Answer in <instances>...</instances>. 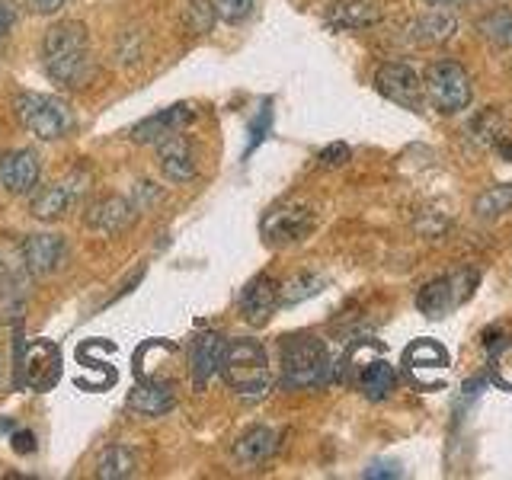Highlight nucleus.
<instances>
[{
    "mask_svg": "<svg viewBox=\"0 0 512 480\" xmlns=\"http://www.w3.org/2000/svg\"><path fill=\"white\" fill-rule=\"evenodd\" d=\"M42 68L58 87L77 90L93 77L90 32L80 20L55 23L42 39Z\"/></svg>",
    "mask_w": 512,
    "mask_h": 480,
    "instance_id": "nucleus-1",
    "label": "nucleus"
},
{
    "mask_svg": "<svg viewBox=\"0 0 512 480\" xmlns=\"http://www.w3.org/2000/svg\"><path fill=\"white\" fill-rule=\"evenodd\" d=\"M218 372L224 384L244 400H260L272 388V372H269V356L263 343L256 340H228L221 352Z\"/></svg>",
    "mask_w": 512,
    "mask_h": 480,
    "instance_id": "nucleus-2",
    "label": "nucleus"
},
{
    "mask_svg": "<svg viewBox=\"0 0 512 480\" xmlns=\"http://www.w3.org/2000/svg\"><path fill=\"white\" fill-rule=\"evenodd\" d=\"M279 359H282V388L288 391H311L330 384L333 362L324 340H317V336L308 333L285 336L279 346Z\"/></svg>",
    "mask_w": 512,
    "mask_h": 480,
    "instance_id": "nucleus-3",
    "label": "nucleus"
},
{
    "mask_svg": "<svg viewBox=\"0 0 512 480\" xmlns=\"http://www.w3.org/2000/svg\"><path fill=\"white\" fill-rule=\"evenodd\" d=\"M16 119L23 122L29 135H36L39 141H58L74 128V112L61 96L48 93H20L16 96Z\"/></svg>",
    "mask_w": 512,
    "mask_h": 480,
    "instance_id": "nucleus-4",
    "label": "nucleus"
},
{
    "mask_svg": "<svg viewBox=\"0 0 512 480\" xmlns=\"http://www.w3.org/2000/svg\"><path fill=\"white\" fill-rule=\"evenodd\" d=\"M477 282H480V276L474 269H461V272H452V276H442L436 282H426L420 288V295H416V308H420V314H426L429 320H442L474 295Z\"/></svg>",
    "mask_w": 512,
    "mask_h": 480,
    "instance_id": "nucleus-5",
    "label": "nucleus"
},
{
    "mask_svg": "<svg viewBox=\"0 0 512 480\" xmlns=\"http://www.w3.org/2000/svg\"><path fill=\"white\" fill-rule=\"evenodd\" d=\"M317 228L314 208L304 202H282L272 205L260 221V234L269 247H292Z\"/></svg>",
    "mask_w": 512,
    "mask_h": 480,
    "instance_id": "nucleus-6",
    "label": "nucleus"
},
{
    "mask_svg": "<svg viewBox=\"0 0 512 480\" xmlns=\"http://www.w3.org/2000/svg\"><path fill=\"white\" fill-rule=\"evenodd\" d=\"M426 93H429V103L436 106L445 116H455V112L468 109L471 103V77L468 71L461 68L455 61H439L432 64L426 71Z\"/></svg>",
    "mask_w": 512,
    "mask_h": 480,
    "instance_id": "nucleus-7",
    "label": "nucleus"
},
{
    "mask_svg": "<svg viewBox=\"0 0 512 480\" xmlns=\"http://www.w3.org/2000/svg\"><path fill=\"white\" fill-rule=\"evenodd\" d=\"M29 269L13 240H0V320H16L29 295Z\"/></svg>",
    "mask_w": 512,
    "mask_h": 480,
    "instance_id": "nucleus-8",
    "label": "nucleus"
},
{
    "mask_svg": "<svg viewBox=\"0 0 512 480\" xmlns=\"http://www.w3.org/2000/svg\"><path fill=\"white\" fill-rule=\"evenodd\" d=\"M20 253H23V263L29 269L32 279H45V276H55V272L64 266L68 260V244H64L61 234H29L23 244H20Z\"/></svg>",
    "mask_w": 512,
    "mask_h": 480,
    "instance_id": "nucleus-9",
    "label": "nucleus"
},
{
    "mask_svg": "<svg viewBox=\"0 0 512 480\" xmlns=\"http://www.w3.org/2000/svg\"><path fill=\"white\" fill-rule=\"evenodd\" d=\"M375 87L384 100H391L404 109L423 106V84L410 64H400V61L384 64V68H378V74H375Z\"/></svg>",
    "mask_w": 512,
    "mask_h": 480,
    "instance_id": "nucleus-10",
    "label": "nucleus"
},
{
    "mask_svg": "<svg viewBox=\"0 0 512 480\" xmlns=\"http://www.w3.org/2000/svg\"><path fill=\"white\" fill-rule=\"evenodd\" d=\"M237 308H240V317H244L250 327H266L279 308V282L272 276H266V272L253 276L244 292H240Z\"/></svg>",
    "mask_w": 512,
    "mask_h": 480,
    "instance_id": "nucleus-11",
    "label": "nucleus"
},
{
    "mask_svg": "<svg viewBox=\"0 0 512 480\" xmlns=\"http://www.w3.org/2000/svg\"><path fill=\"white\" fill-rule=\"evenodd\" d=\"M157 164H160V173H164L167 180L176 183V186L192 183V180H196V173H199L196 154H192L189 141L180 132H173V135L157 141Z\"/></svg>",
    "mask_w": 512,
    "mask_h": 480,
    "instance_id": "nucleus-12",
    "label": "nucleus"
},
{
    "mask_svg": "<svg viewBox=\"0 0 512 480\" xmlns=\"http://www.w3.org/2000/svg\"><path fill=\"white\" fill-rule=\"evenodd\" d=\"M138 218V205L125 196H103L90 205L87 212V228L100 231L106 237H116L122 231H128Z\"/></svg>",
    "mask_w": 512,
    "mask_h": 480,
    "instance_id": "nucleus-13",
    "label": "nucleus"
},
{
    "mask_svg": "<svg viewBox=\"0 0 512 480\" xmlns=\"http://www.w3.org/2000/svg\"><path fill=\"white\" fill-rule=\"evenodd\" d=\"M39 157L36 151L20 148V151H7L0 157V183L13 196H29L32 189L39 186Z\"/></svg>",
    "mask_w": 512,
    "mask_h": 480,
    "instance_id": "nucleus-14",
    "label": "nucleus"
},
{
    "mask_svg": "<svg viewBox=\"0 0 512 480\" xmlns=\"http://www.w3.org/2000/svg\"><path fill=\"white\" fill-rule=\"evenodd\" d=\"M189 122H192V109L186 103H173L170 109H160V112H154V116L132 125L128 138H132L135 144H157L160 138H167L173 132H183Z\"/></svg>",
    "mask_w": 512,
    "mask_h": 480,
    "instance_id": "nucleus-15",
    "label": "nucleus"
},
{
    "mask_svg": "<svg viewBox=\"0 0 512 480\" xmlns=\"http://www.w3.org/2000/svg\"><path fill=\"white\" fill-rule=\"evenodd\" d=\"M80 189H84V180H77V176H68V180H58L52 186H45L39 196L32 199V205H29L32 218H39V221H58L77 202Z\"/></svg>",
    "mask_w": 512,
    "mask_h": 480,
    "instance_id": "nucleus-16",
    "label": "nucleus"
},
{
    "mask_svg": "<svg viewBox=\"0 0 512 480\" xmlns=\"http://www.w3.org/2000/svg\"><path fill=\"white\" fill-rule=\"evenodd\" d=\"M279 448L276 429L269 426H250L247 432H240V439L234 442V461L240 468H260L272 458V452Z\"/></svg>",
    "mask_w": 512,
    "mask_h": 480,
    "instance_id": "nucleus-17",
    "label": "nucleus"
},
{
    "mask_svg": "<svg viewBox=\"0 0 512 480\" xmlns=\"http://www.w3.org/2000/svg\"><path fill=\"white\" fill-rule=\"evenodd\" d=\"M58 365H61V356L52 343H42L32 352H26L23 359V388H36V391H45L52 388L55 378H58Z\"/></svg>",
    "mask_w": 512,
    "mask_h": 480,
    "instance_id": "nucleus-18",
    "label": "nucleus"
},
{
    "mask_svg": "<svg viewBox=\"0 0 512 480\" xmlns=\"http://www.w3.org/2000/svg\"><path fill=\"white\" fill-rule=\"evenodd\" d=\"M221 352H224V340L218 333H199L192 340V381L196 388H205L212 375H218V365H221Z\"/></svg>",
    "mask_w": 512,
    "mask_h": 480,
    "instance_id": "nucleus-19",
    "label": "nucleus"
},
{
    "mask_svg": "<svg viewBox=\"0 0 512 480\" xmlns=\"http://www.w3.org/2000/svg\"><path fill=\"white\" fill-rule=\"evenodd\" d=\"M381 20L378 7L372 0H333L327 10V26L330 29H368Z\"/></svg>",
    "mask_w": 512,
    "mask_h": 480,
    "instance_id": "nucleus-20",
    "label": "nucleus"
},
{
    "mask_svg": "<svg viewBox=\"0 0 512 480\" xmlns=\"http://www.w3.org/2000/svg\"><path fill=\"white\" fill-rule=\"evenodd\" d=\"M176 407V397L173 388L164 381H144L138 388L128 394V410L138 413V416H164Z\"/></svg>",
    "mask_w": 512,
    "mask_h": 480,
    "instance_id": "nucleus-21",
    "label": "nucleus"
},
{
    "mask_svg": "<svg viewBox=\"0 0 512 480\" xmlns=\"http://www.w3.org/2000/svg\"><path fill=\"white\" fill-rule=\"evenodd\" d=\"M455 29H458V23H455V16H452V13L442 10V7H432L429 13L420 16V20H413L410 36H413L416 42L432 45V42L452 39V32H455Z\"/></svg>",
    "mask_w": 512,
    "mask_h": 480,
    "instance_id": "nucleus-22",
    "label": "nucleus"
},
{
    "mask_svg": "<svg viewBox=\"0 0 512 480\" xmlns=\"http://www.w3.org/2000/svg\"><path fill=\"white\" fill-rule=\"evenodd\" d=\"M394 384H397V375H394V368L384 362V359H372V362L362 365L359 388H362V394L368 400H384V397L394 391Z\"/></svg>",
    "mask_w": 512,
    "mask_h": 480,
    "instance_id": "nucleus-23",
    "label": "nucleus"
},
{
    "mask_svg": "<svg viewBox=\"0 0 512 480\" xmlns=\"http://www.w3.org/2000/svg\"><path fill=\"white\" fill-rule=\"evenodd\" d=\"M138 468V458L128 445H109L96 461V477L100 480H125Z\"/></svg>",
    "mask_w": 512,
    "mask_h": 480,
    "instance_id": "nucleus-24",
    "label": "nucleus"
},
{
    "mask_svg": "<svg viewBox=\"0 0 512 480\" xmlns=\"http://www.w3.org/2000/svg\"><path fill=\"white\" fill-rule=\"evenodd\" d=\"M324 285H327V279L317 276V272H301V276L279 285V304L282 308H292V304H298V301H308V298L320 295V288Z\"/></svg>",
    "mask_w": 512,
    "mask_h": 480,
    "instance_id": "nucleus-25",
    "label": "nucleus"
},
{
    "mask_svg": "<svg viewBox=\"0 0 512 480\" xmlns=\"http://www.w3.org/2000/svg\"><path fill=\"white\" fill-rule=\"evenodd\" d=\"M180 20H183V29L192 32V36H205V32L215 29L218 13L212 0H183Z\"/></svg>",
    "mask_w": 512,
    "mask_h": 480,
    "instance_id": "nucleus-26",
    "label": "nucleus"
},
{
    "mask_svg": "<svg viewBox=\"0 0 512 480\" xmlns=\"http://www.w3.org/2000/svg\"><path fill=\"white\" fill-rule=\"evenodd\" d=\"M404 362L410 372H426V368H445L448 365V352L439 346V343H432V340H420V343H413L407 352H404Z\"/></svg>",
    "mask_w": 512,
    "mask_h": 480,
    "instance_id": "nucleus-27",
    "label": "nucleus"
},
{
    "mask_svg": "<svg viewBox=\"0 0 512 480\" xmlns=\"http://www.w3.org/2000/svg\"><path fill=\"white\" fill-rule=\"evenodd\" d=\"M506 212H512V183L480 192L477 202H474V215L477 218H500Z\"/></svg>",
    "mask_w": 512,
    "mask_h": 480,
    "instance_id": "nucleus-28",
    "label": "nucleus"
},
{
    "mask_svg": "<svg viewBox=\"0 0 512 480\" xmlns=\"http://www.w3.org/2000/svg\"><path fill=\"white\" fill-rule=\"evenodd\" d=\"M247 148H244V160L260 148V144L272 135V103L269 100H263V106H260V112L250 119V125H247Z\"/></svg>",
    "mask_w": 512,
    "mask_h": 480,
    "instance_id": "nucleus-29",
    "label": "nucleus"
},
{
    "mask_svg": "<svg viewBox=\"0 0 512 480\" xmlns=\"http://www.w3.org/2000/svg\"><path fill=\"white\" fill-rule=\"evenodd\" d=\"M480 32L496 45H512V10H493L487 20H480Z\"/></svg>",
    "mask_w": 512,
    "mask_h": 480,
    "instance_id": "nucleus-30",
    "label": "nucleus"
},
{
    "mask_svg": "<svg viewBox=\"0 0 512 480\" xmlns=\"http://www.w3.org/2000/svg\"><path fill=\"white\" fill-rule=\"evenodd\" d=\"M212 4H215V13L224 23H240L253 13L256 0H212Z\"/></svg>",
    "mask_w": 512,
    "mask_h": 480,
    "instance_id": "nucleus-31",
    "label": "nucleus"
},
{
    "mask_svg": "<svg viewBox=\"0 0 512 480\" xmlns=\"http://www.w3.org/2000/svg\"><path fill=\"white\" fill-rule=\"evenodd\" d=\"M352 157V151H349V144H343V141H333V144H327L324 151H320V167H327V170H333V167H343L346 160Z\"/></svg>",
    "mask_w": 512,
    "mask_h": 480,
    "instance_id": "nucleus-32",
    "label": "nucleus"
},
{
    "mask_svg": "<svg viewBox=\"0 0 512 480\" xmlns=\"http://www.w3.org/2000/svg\"><path fill=\"white\" fill-rule=\"evenodd\" d=\"M16 16H20V4H16V0H0V42L10 36V29L16 26Z\"/></svg>",
    "mask_w": 512,
    "mask_h": 480,
    "instance_id": "nucleus-33",
    "label": "nucleus"
},
{
    "mask_svg": "<svg viewBox=\"0 0 512 480\" xmlns=\"http://www.w3.org/2000/svg\"><path fill=\"white\" fill-rule=\"evenodd\" d=\"M10 445H13L16 455H32V452H36V436H32L29 429H13Z\"/></svg>",
    "mask_w": 512,
    "mask_h": 480,
    "instance_id": "nucleus-34",
    "label": "nucleus"
},
{
    "mask_svg": "<svg viewBox=\"0 0 512 480\" xmlns=\"http://www.w3.org/2000/svg\"><path fill=\"white\" fill-rule=\"evenodd\" d=\"M400 474H404V471H400L394 461H375V464H368V468H365L368 480H372V477H400Z\"/></svg>",
    "mask_w": 512,
    "mask_h": 480,
    "instance_id": "nucleus-35",
    "label": "nucleus"
},
{
    "mask_svg": "<svg viewBox=\"0 0 512 480\" xmlns=\"http://www.w3.org/2000/svg\"><path fill=\"white\" fill-rule=\"evenodd\" d=\"M68 0H32V10H36L39 16H52V13H58Z\"/></svg>",
    "mask_w": 512,
    "mask_h": 480,
    "instance_id": "nucleus-36",
    "label": "nucleus"
},
{
    "mask_svg": "<svg viewBox=\"0 0 512 480\" xmlns=\"http://www.w3.org/2000/svg\"><path fill=\"white\" fill-rule=\"evenodd\" d=\"M432 7H455V4H468V0H426Z\"/></svg>",
    "mask_w": 512,
    "mask_h": 480,
    "instance_id": "nucleus-37",
    "label": "nucleus"
},
{
    "mask_svg": "<svg viewBox=\"0 0 512 480\" xmlns=\"http://www.w3.org/2000/svg\"><path fill=\"white\" fill-rule=\"evenodd\" d=\"M10 429H16L13 420H0V436H4V432H10Z\"/></svg>",
    "mask_w": 512,
    "mask_h": 480,
    "instance_id": "nucleus-38",
    "label": "nucleus"
}]
</instances>
